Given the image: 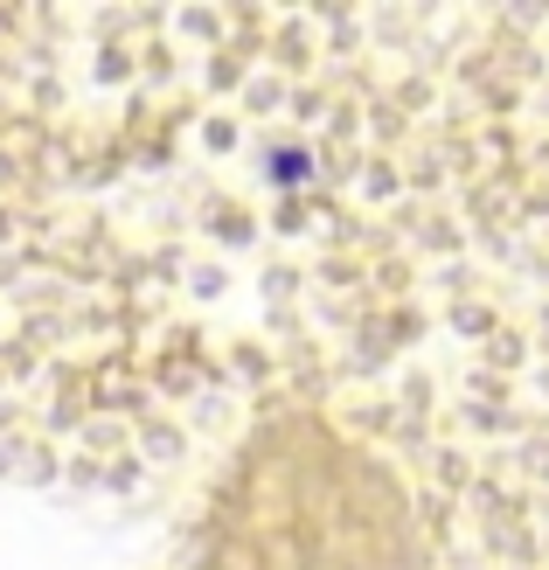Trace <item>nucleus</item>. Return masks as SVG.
<instances>
[]
</instances>
